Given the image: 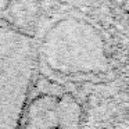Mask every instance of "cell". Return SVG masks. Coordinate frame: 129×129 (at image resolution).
Returning <instances> with one entry per match:
<instances>
[{
    "mask_svg": "<svg viewBox=\"0 0 129 129\" xmlns=\"http://www.w3.org/2000/svg\"><path fill=\"white\" fill-rule=\"evenodd\" d=\"M25 129H60V107L56 96L35 99L25 114Z\"/></svg>",
    "mask_w": 129,
    "mask_h": 129,
    "instance_id": "obj_3",
    "label": "cell"
},
{
    "mask_svg": "<svg viewBox=\"0 0 129 129\" xmlns=\"http://www.w3.org/2000/svg\"><path fill=\"white\" fill-rule=\"evenodd\" d=\"M38 65L32 36L0 26V129H18Z\"/></svg>",
    "mask_w": 129,
    "mask_h": 129,
    "instance_id": "obj_1",
    "label": "cell"
},
{
    "mask_svg": "<svg viewBox=\"0 0 129 129\" xmlns=\"http://www.w3.org/2000/svg\"><path fill=\"white\" fill-rule=\"evenodd\" d=\"M60 107V129H79L81 106L71 94H64L58 99Z\"/></svg>",
    "mask_w": 129,
    "mask_h": 129,
    "instance_id": "obj_4",
    "label": "cell"
},
{
    "mask_svg": "<svg viewBox=\"0 0 129 129\" xmlns=\"http://www.w3.org/2000/svg\"><path fill=\"white\" fill-rule=\"evenodd\" d=\"M46 62L62 74H96L107 71L108 60L97 29L70 18L53 26L43 38Z\"/></svg>",
    "mask_w": 129,
    "mask_h": 129,
    "instance_id": "obj_2",
    "label": "cell"
}]
</instances>
